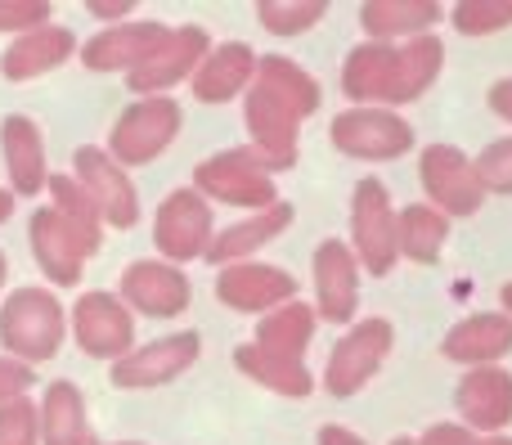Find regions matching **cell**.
<instances>
[{"mask_svg":"<svg viewBox=\"0 0 512 445\" xmlns=\"http://www.w3.org/2000/svg\"><path fill=\"white\" fill-rule=\"evenodd\" d=\"M319 99H324V90L297 59L261 54L256 81L243 95V126H248V149L274 176L297 162V131L319 108Z\"/></svg>","mask_w":512,"mask_h":445,"instance_id":"6da1fadb","label":"cell"},{"mask_svg":"<svg viewBox=\"0 0 512 445\" xmlns=\"http://www.w3.org/2000/svg\"><path fill=\"white\" fill-rule=\"evenodd\" d=\"M445 63V45L441 36H418V41H400V45H382V41H364L346 54L342 63V90L346 99H355V108H396V104H414Z\"/></svg>","mask_w":512,"mask_h":445,"instance_id":"7a4b0ae2","label":"cell"},{"mask_svg":"<svg viewBox=\"0 0 512 445\" xmlns=\"http://www.w3.org/2000/svg\"><path fill=\"white\" fill-rule=\"evenodd\" d=\"M68 338V311L50 288H18L0 306V347L23 365H45Z\"/></svg>","mask_w":512,"mask_h":445,"instance_id":"3957f363","label":"cell"},{"mask_svg":"<svg viewBox=\"0 0 512 445\" xmlns=\"http://www.w3.org/2000/svg\"><path fill=\"white\" fill-rule=\"evenodd\" d=\"M194 189L207 203L252 207V212H265V207L279 203V194H274V171L256 158L248 144H243V149H221L198 162Z\"/></svg>","mask_w":512,"mask_h":445,"instance_id":"277c9868","label":"cell"},{"mask_svg":"<svg viewBox=\"0 0 512 445\" xmlns=\"http://www.w3.org/2000/svg\"><path fill=\"white\" fill-rule=\"evenodd\" d=\"M351 252L369 275H387L400 261V212L378 176H364L351 194Z\"/></svg>","mask_w":512,"mask_h":445,"instance_id":"5b68a950","label":"cell"},{"mask_svg":"<svg viewBox=\"0 0 512 445\" xmlns=\"http://www.w3.org/2000/svg\"><path fill=\"white\" fill-rule=\"evenodd\" d=\"M180 122H185V113H180V104L171 95L135 99V104L113 122L108 153H113L126 171H131V167H149L153 158H162V153L176 144Z\"/></svg>","mask_w":512,"mask_h":445,"instance_id":"8992f818","label":"cell"},{"mask_svg":"<svg viewBox=\"0 0 512 445\" xmlns=\"http://www.w3.org/2000/svg\"><path fill=\"white\" fill-rule=\"evenodd\" d=\"M328 140L346 158L391 162V158H405L418 144V135L396 108H342L333 117V126H328Z\"/></svg>","mask_w":512,"mask_h":445,"instance_id":"52a82bcc","label":"cell"},{"mask_svg":"<svg viewBox=\"0 0 512 445\" xmlns=\"http://www.w3.org/2000/svg\"><path fill=\"white\" fill-rule=\"evenodd\" d=\"M391 342H396V329H391L387 320H355L351 329L337 338V347L328 351L324 387L337 396V401L364 392V387L373 383V374L387 365Z\"/></svg>","mask_w":512,"mask_h":445,"instance_id":"ba28073f","label":"cell"},{"mask_svg":"<svg viewBox=\"0 0 512 445\" xmlns=\"http://www.w3.org/2000/svg\"><path fill=\"white\" fill-rule=\"evenodd\" d=\"M418 180H423L427 198H432L436 212L454 216H477L486 203V185H481L477 158H468L454 144H427L418 153Z\"/></svg>","mask_w":512,"mask_h":445,"instance_id":"9c48e42d","label":"cell"},{"mask_svg":"<svg viewBox=\"0 0 512 445\" xmlns=\"http://www.w3.org/2000/svg\"><path fill=\"white\" fill-rule=\"evenodd\" d=\"M212 239H216L212 203H207L194 185L171 189V194L158 203V216H153V243H158L162 261H171V266H180V261H198V257H207Z\"/></svg>","mask_w":512,"mask_h":445,"instance_id":"30bf717a","label":"cell"},{"mask_svg":"<svg viewBox=\"0 0 512 445\" xmlns=\"http://www.w3.org/2000/svg\"><path fill=\"white\" fill-rule=\"evenodd\" d=\"M207 54H212V36H207V27L180 23V27H171V36L140 63V68L126 72V86H131L140 99L171 95V86L194 81V72L203 68Z\"/></svg>","mask_w":512,"mask_h":445,"instance_id":"8fae6325","label":"cell"},{"mask_svg":"<svg viewBox=\"0 0 512 445\" xmlns=\"http://www.w3.org/2000/svg\"><path fill=\"white\" fill-rule=\"evenodd\" d=\"M72 338L90 360H122L135 351V315L117 293H81L72 306Z\"/></svg>","mask_w":512,"mask_h":445,"instance_id":"7c38bea8","label":"cell"},{"mask_svg":"<svg viewBox=\"0 0 512 445\" xmlns=\"http://www.w3.org/2000/svg\"><path fill=\"white\" fill-rule=\"evenodd\" d=\"M72 171H77L81 189L95 198L104 225H113V230H131V225L140 221V194H135V185H131V171H126L108 149L81 144V149L72 153Z\"/></svg>","mask_w":512,"mask_h":445,"instance_id":"4fadbf2b","label":"cell"},{"mask_svg":"<svg viewBox=\"0 0 512 445\" xmlns=\"http://www.w3.org/2000/svg\"><path fill=\"white\" fill-rule=\"evenodd\" d=\"M198 356H203V338H198L194 329L171 333V338H158V342H144V347H135L131 356H122L113 365V387H122V392H153V387H167L171 378L194 369Z\"/></svg>","mask_w":512,"mask_h":445,"instance_id":"5bb4252c","label":"cell"},{"mask_svg":"<svg viewBox=\"0 0 512 445\" xmlns=\"http://www.w3.org/2000/svg\"><path fill=\"white\" fill-rule=\"evenodd\" d=\"M27 243H32V257H36V266H41V275L59 288L81 284V270L95 257V248L77 234V225L63 221L54 207L32 212V221H27Z\"/></svg>","mask_w":512,"mask_h":445,"instance_id":"9a60e30c","label":"cell"},{"mask_svg":"<svg viewBox=\"0 0 512 445\" xmlns=\"http://www.w3.org/2000/svg\"><path fill=\"white\" fill-rule=\"evenodd\" d=\"M315 275V311L328 324H351L355 306H360V261H355L351 243L324 239L310 261Z\"/></svg>","mask_w":512,"mask_h":445,"instance_id":"2e32d148","label":"cell"},{"mask_svg":"<svg viewBox=\"0 0 512 445\" xmlns=\"http://www.w3.org/2000/svg\"><path fill=\"white\" fill-rule=\"evenodd\" d=\"M216 297L239 315H270L297 302V279L279 266H265V261H239V266H225L216 275Z\"/></svg>","mask_w":512,"mask_h":445,"instance_id":"e0dca14e","label":"cell"},{"mask_svg":"<svg viewBox=\"0 0 512 445\" xmlns=\"http://www.w3.org/2000/svg\"><path fill=\"white\" fill-rule=\"evenodd\" d=\"M117 297L131 306L135 315H153V320H167V315L189 311V288L185 270L171 266V261H131L122 270V284H117Z\"/></svg>","mask_w":512,"mask_h":445,"instance_id":"ac0fdd59","label":"cell"},{"mask_svg":"<svg viewBox=\"0 0 512 445\" xmlns=\"http://www.w3.org/2000/svg\"><path fill=\"white\" fill-rule=\"evenodd\" d=\"M454 410L477 437H499L512 423V374L499 365L468 369L454 387Z\"/></svg>","mask_w":512,"mask_h":445,"instance_id":"d6986e66","label":"cell"},{"mask_svg":"<svg viewBox=\"0 0 512 445\" xmlns=\"http://www.w3.org/2000/svg\"><path fill=\"white\" fill-rule=\"evenodd\" d=\"M171 36L167 23H153V18H140V23H117L95 32L86 45H81V63L90 72H135L162 41Z\"/></svg>","mask_w":512,"mask_h":445,"instance_id":"ffe728a7","label":"cell"},{"mask_svg":"<svg viewBox=\"0 0 512 445\" xmlns=\"http://www.w3.org/2000/svg\"><path fill=\"white\" fill-rule=\"evenodd\" d=\"M0 153H5L9 189L14 198H36L41 189H50V167H45V140L41 126L23 113H9L0 122Z\"/></svg>","mask_w":512,"mask_h":445,"instance_id":"44dd1931","label":"cell"},{"mask_svg":"<svg viewBox=\"0 0 512 445\" xmlns=\"http://www.w3.org/2000/svg\"><path fill=\"white\" fill-rule=\"evenodd\" d=\"M256 63H261V54L243 41L212 45V54H207L203 68L194 72L189 90H194L198 104H230V99L248 95V86L256 81Z\"/></svg>","mask_w":512,"mask_h":445,"instance_id":"7402d4cb","label":"cell"},{"mask_svg":"<svg viewBox=\"0 0 512 445\" xmlns=\"http://www.w3.org/2000/svg\"><path fill=\"white\" fill-rule=\"evenodd\" d=\"M445 360L454 365H468V369H486L499 365V360L512 351V315L508 311H481L468 315L463 324H454L441 342Z\"/></svg>","mask_w":512,"mask_h":445,"instance_id":"603a6c76","label":"cell"},{"mask_svg":"<svg viewBox=\"0 0 512 445\" xmlns=\"http://www.w3.org/2000/svg\"><path fill=\"white\" fill-rule=\"evenodd\" d=\"M72 50H77L72 27L45 23V27H36V32L9 41V50L0 54V72H5V81H36V77H45V72H54L59 63H68Z\"/></svg>","mask_w":512,"mask_h":445,"instance_id":"cb8c5ba5","label":"cell"},{"mask_svg":"<svg viewBox=\"0 0 512 445\" xmlns=\"http://www.w3.org/2000/svg\"><path fill=\"white\" fill-rule=\"evenodd\" d=\"M445 18V5L436 0H364L360 5V27L369 32V41L400 45L432 36V27Z\"/></svg>","mask_w":512,"mask_h":445,"instance_id":"d4e9b609","label":"cell"},{"mask_svg":"<svg viewBox=\"0 0 512 445\" xmlns=\"http://www.w3.org/2000/svg\"><path fill=\"white\" fill-rule=\"evenodd\" d=\"M288 225H292V203H283L279 198V203L265 207V212H252V216H243V221L225 225V230L212 239V248H207L203 261H212L216 270L239 266V261H252V252H261L265 243H274Z\"/></svg>","mask_w":512,"mask_h":445,"instance_id":"484cf974","label":"cell"},{"mask_svg":"<svg viewBox=\"0 0 512 445\" xmlns=\"http://www.w3.org/2000/svg\"><path fill=\"white\" fill-rule=\"evenodd\" d=\"M234 369L248 374L256 387L274 396H288V401H301V396L315 392V378H310L306 360H288V356H274V351H261L256 342H243L234 351Z\"/></svg>","mask_w":512,"mask_h":445,"instance_id":"4316f807","label":"cell"},{"mask_svg":"<svg viewBox=\"0 0 512 445\" xmlns=\"http://www.w3.org/2000/svg\"><path fill=\"white\" fill-rule=\"evenodd\" d=\"M36 410H41V445H95L90 441L86 396L77 392V383H68V378L50 383Z\"/></svg>","mask_w":512,"mask_h":445,"instance_id":"83f0119b","label":"cell"},{"mask_svg":"<svg viewBox=\"0 0 512 445\" xmlns=\"http://www.w3.org/2000/svg\"><path fill=\"white\" fill-rule=\"evenodd\" d=\"M319 329V311L306 302H288L279 306V311L261 315L256 320V347L261 351H274V356H288V360H301V351L310 347V338H315Z\"/></svg>","mask_w":512,"mask_h":445,"instance_id":"f1b7e54d","label":"cell"},{"mask_svg":"<svg viewBox=\"0 0 512 445\" xmlns=\"http://www.w3.org/2000/svg\"><path fill=\"white\" fill-rule=\"evenodd\" d=\"M450 239V216L436 212L432 203H409L400 207V257L414 266H436Z\"/></svg>","mask_w":512,"mask_h":445,"instance_id":"f546056e","label":"cell"},{"mask_svg":"<svg viewBox=\"0 0 512 445\" xmlns=\"http://www.w3.org/2000/svg\"><path fill=\"white\" fill-rule=\"evenodd\" d=\"M50 198H54V212L63 216V221L77 225V234L90 243V248H104V216H99L95 198L81 189L77 176H50Z\"/></svg>","mask_w":512,"mask_h":445,"instance_id":"4dcf8cb0","label":"cell"},{"mask_svg":"<svg viewBox=\"0 0 512 445\" xmlns=\"http://www.w3.org/2000/svg\"><path fill=\"white\" fill-rule=\"evenodd\" d=\"M328 14L324 0H261L256 18H261L265 32L274 36H301Z\"/></svg>","mask_w":512,"mask_h":445,"instance_id":"1f68e13d","label":"cell"},{"mask_svg":"<svg viewBox=\"0 0 512 445\" xmlns=\"http://www.w3.org/2000/svg\"><path fill=\"white\" fill-rule=\"evenodd\" d=\"M450 18H454V32L463 36L504 32V27H512V0H459L450 9Z\"/></svg>","mask_w":512,"mask_h":445,"instance_id":"d6a6232c","label":"cell"},{"mask_svg":"<svg viewBox=\"0 0 512 445\" xmlns=\"http://www.w3.org/2000/svg\"><path fill=\"white\" fill-rule=\"evenodd\" d=\"M0 445H41V410L27 396L0 405Z\"/></svg>","mask_w":512,"mask_h":445,"instance_id":"836d02e7","label":"cell"},{"mask_svg":"<svg viewBox=\"0 0 512 445\" xmlns=\"http://www.w3.org/2000/svg\"><path fill=\"white\" fill-rule=\"evenodd\" d=\"M477 171L486 194H512V135L508 140H495L477 153Z\"/></svg>","mask_w":512,"mask_h":445,"instance_id":"e575fe53","label":"cell"},{"mask_svg":"<svg viewBox=\"0 0 512 445\" xmlns=\"http://www.w3.org/2000/svg\"><path fill=\"white\" fill-rule=\"evenodd\" d=\"M45 23H50V5L45 0H0V32L27 36Z\"/></svg>","mask_w":512,"mask_h":445,"instance_id":"d590c367","label":"cell"},{"mask_svg":"<svg viewBox=\"0 0 512 445\" xmlns=\"http://www.w3.org/2000/svg\"><path fill=\"white\" fill-rule=\"evenodd\" d=\"M32 383H36L32 365H23V360H14V356H0V405L27 396V387Z\"/></svg>","mask_w":512,"mask_h":445,"instance_id":"8d00e7d4","label":"cell"},{"mask_svg":"<svg viewBox=\"0 0 512 445\" xmlns=\"http://www.w3.org/2000/svg\"><path fill=\"white\" fill-rule=\"evenodd\" d=\"M418 445H486V437H477L463 423H432V428L418 437Z\"/></svg>","mask_w":512,"mask_h":445,"instance_id":"74e56055","label":"cell"},{"mask_svg":"<svg viewBox=\"0 0 512 445\" xmlns=\"http://www.w3.org/2000/svg\"><path fill=\"white\" fill-rule=\"evenodd\" d=\"M86 14L99 18V23H108V27H117V23H131L135 0H86Z\"/></svg>","mask_w":512,"mask_h":445,"instance_id":"f35d334b","label":"cell"},{"mask_svg":"<svg viewBox=\"0 0 512 445\" xmlns=\"http://www.w3.org/2000/svg\"><path fill=\"white\" fill-rule=\"evenodd\" d=\"M486 99H490V113H495V117H504V122H512V77L495 81Z\"/></svg>","mask_w":512,"mask_h":445,"instance_id":"ab89813d","label":"cell"},{"mask_svg":"<svg viewBox=\"0 0 512 445\" xmlns=\"http://www.w3.org/2000/svg\"><path fill=\"white\" fill-rule=\"evenodd\" d=\"M319 445H369V441L360 432L342 428V423H328V428H319Z\"/></svg>","mask_w":512,"mask_h":445,"instance_id":"60d3db41","label":"cell"},{"mask_svg":"<svg viewBox=\"0 0 512 445\" xmlns=\"http://www.w3.org/2000/svg\"><path fill=\"white\" fill-rule=\"evenodd\" d=\"M14 216V189H0V225Z\"/></svg>","mask_w":512,"mask_h":445,"instance_id":"b9f144b4","label":"cell"},{"mask_svg":"<svg viewBox=\"0 0 512 445\" xmlns=\"http://www.w3.org/2000/svg\"><path fill=\"white\" fill-rule=\"evenodd\" d=\"M499 302H504V311L512 315V279H508V284H504V293H499Z\"/></svg>","mask_w":512,"mask_h":445,"instance_id":"7bdbcfd3","label":"cell"},{"mask_svg":"<svg viewBox=\"0 0 512 445\" xmlns=\"http://www.w3.org/2000/svg\"><path fill=\"white\" fill-rule=\"evenodd\" d=\"M5 279H9V261H5V252H0V288H5Z\"/></svg>","mask_w":512,"mask_h":445,"instance_id":"ee69618b","label":"cell"},{"mask_svg":"<svg viewBox=\"0 0 512 445\" xmlns=\"http://www.w3.org/2000/svg\"><path fill=\"white\" fill-rule=\"evenodd\" d=\"M486 445H512V437H504V432H499V437H486Z\"/></svg>","mask_w":512,"mask_h":445,"instance_id":"f6af8a7d","label":"cell"},{"mask_svg":"<svg viewBox=\"0 0 512 445\" xmlns=\"http://www.w3.org/2000/svg\"><path fill=\"white\" fill-rule=\"evenodd\" d=\"M391 445H418V437H396Z\"/></svg>","mask_w":512,"mask_h":445,"instance_id":"bcb514c9","label":"cell"},{"mask_svg":"<svg viewBox=\"0 0 512 445\" xmlns=\"http://www.w3.org/2000/svg\"><path fill=\"white\" fill-rule=\"evenodd\" d=\"M95 445H144V441H95Z\"/></svg>","mask_w":512,"mask_h":445,"instance_id":"7dc6e473","label":"cell"}]
</instances>
